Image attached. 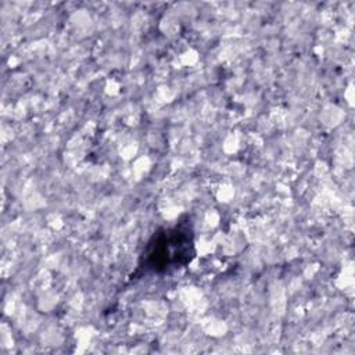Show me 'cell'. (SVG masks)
<instances>
[{"label": "cell", "instance_id": "6da1fadb", "mask_svg": "<svg viewBox=\"0 0 355 355\" xmlns=\"http://www.w3.org/2000/svg\"><path fill=\"white\" fill-rule=\"evenodd\" d=\"M193 237L189 226H175L154 234L144 252V268L168 272L184 266L193 257Z\"/></svg>", "mask_w": 355, "mask_h": 355}]
</instances>
